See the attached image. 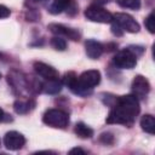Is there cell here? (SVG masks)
Masks as SVG:
<instances>
[{"mask_svg": "<svg viewBox=\"0 0 155 155\" xmlns=\"http://www.w3.org/2000/svg\"><path fill=\"white\" fill-rule=\"evenodd\" d=\"M139 99L133 94H125L115 98L105 121L107 124L132 125L136 116L139 114Z\"/></svg>", "mask_w": 155, "mask_h": 155, "instance_id": "cell-1", "label": "cell"}, {"mask_svg": "<svg viewBox=\"0 0 155 155\" xmlns=\"http://www.w3.org/2000/svg\"><path fill=\"white\" fill-rule=\"evenodd\" d=\"M42 121L50 127L65 128L69 124V116L61 109H48L42 115Z\"/></svg>", "mask_w": 155, "mask_h": 155, "instance_id": "cell-2", "label": "cell"}, {"mask_svg": "<svg viewBox=\"0 0 155 155\" xmlns=\"http://www.w3.org/2000/svg\"><path fill=\"white\" fill-rule=\"evenodd\" d=\"M113 63L116 68H120V69H132L137 64V54L131 48L127 47L125 50L119 51L114 56Z\"/></svg>", "mask_w": 155, "mask_h": 155, "instance_id": "cell-3", "label": "cell"}, {"mask_svg": "<svg viewBox=\"0 0 155 155\" xmlns=\"http://www.w3.org/2000/svg\"><path fill=\"white\" fill-rule=\"evenodd\" d=\"M85 17L91 22L97 23H111L113 15L102 6L91 5L85 10Z\"/></svg>", "mask_w": 155, "mask_h": 155, "instance_id": "cell-4", "label": "cell"}, {"mask_svg": "<svg viewBox=\"0 0 155 155\" xmlns=\"http://www.w3.org/2000/svg\"><path fill=\"white\" fill-rule=\"evenodd\" d=\"M113 22H115L124 31H128V33H138L139 31L138 22L128 13L117 12V13L113 15Z\"/></svg>", "mask_w": 155, "mask_h": 155, "instance_id": "cell-5", "label": "cell"}, {"mask_svg": "<svg viewBox=\"0 0 155 155\" xmlns=\"http://www.w3.org/2000/svg\"><path fill=\"white\" fill-rule=\"evenodd\" d=\"M132 94L137 99H145L148 93L150 92V84L147 78L143 75H137L134 76L132 81Z\"/></svg>", "mask_w": 155, "mask_h": 155, "instance_id": "cell-6", "label": "cell"}, {"mask_svg": "<svg viewBox=\"0 0 155 155\" xmlns=\"http://www.w3.org/2000/svg\"><path fill=\"white\" fill-rule=\"evenodd\" d=\"M48 29L51 30L52 34L57 35V36H62V38H68L73 41H78L80 40V33L79 30L67 27L64 24H58V23H51L48 24Z\"/></svg>", "mask_w": 155, "mask_h": 155, "instance_id": "cell-7", "label": "cell"}, {"mask_svg": "<svg viewBox=\"0 0 155 155\" xmlns=\"http://www.w3.org/2000/svg\"><path fill=\"white\" fill-rule=\"evenodd\" d=\"M78 81L82 87L87 90H93V87L101 82V73L96 69L86 70L80 76H78Z\"/></svg>", "mask_w": 155, "mask_h": 155, "instance_id": "cell-8", "label": "cell"}, {"mask_svg": "<svg viewBox=\"0 0 155 155\" xmlns=\"http://www.w3.org/2000/svg\"><path fill=\"white\" fill-rule=\"evenodd\" d=\"M25 144V138L17 131H10L4 137V145L8 150H18Z\"/></svg>", "mask_w": 155, "mask_h": 155, "instance_id": "cell-9", "label": "cell"}, {"mask_svg": "<svg viewBox=\"0 0 155 155\" xmlns=\"http://www.w3.org/2000/svg\"><path fill=\"white\" fill-rule=\"evenodd\" d=\"M48 11L52 15H58L63 11H67L70 15H74L78 10H76V5L74 0H53Z\"/></svg>", "mask_w": 155, "mask_h": 155, "instance_id": "cell-10", "label": "cell"}, {"mask_svg": "<svg viewBox=\"0 0 155 155\" xmlns=\"http://www.w3.org/2000/svg\"><path fill=\"white\" fill-rule=\"evenodd\" d=\"M34 70L35 73L44 78L45 80H52V79H58V71L52 67V65H48L44 62H35L34 63Z\"/></svg>", "mask_w": 155, "mask_h": 155, "instance_id": "cell-11", "label": "cell"}, {"mask_svg": "<svg viewBox=\"0 0 155 155\" xmlns=\"http://www.w3.org/2000/svg\"><path fill=\"white\" fill-rule=\"evenodd\" d=\"M85 51H86V54H87L88 58L98 59L102 56V53L104 51V47L99 41L90 39V40H86V42H85Z\"/></svg>", "mask_w": 155, "mask_h": 155, "instance_id": "cell-12", "label": "cell"}, {"mask_svg": "<svg viewBox=\"0 0 155 155\" xmlns=\"http://www.w3.org/2000/svg\"><path fill=\"white\" fill-rule=\"evenodd\" d=\"M63 82L59 81L58 79H52V80H46L44 84H41V90L42 92L47 94H56L61 92Z\"/></svg>", "mask_w": 155, "mask_h": 155, "instance_id": "cell-13", "label": "cell"}, {"mask_svg": "<svg viewBox=\"0 0 155 155\" xmlns=\"http://www.w3.org/2000/svg\"><path fill=\"white\" fill-rule=\"evenodd\" d=\"M35 103L31 99H23V98H18L15 103H13V109L17 114H25L28 111H30L34 108Z\"/></svg>", "mask_w": 155, "mask_h": 155, "instance_id": "cell-14", "label": "cell"}, {"mask_svg": "<svg viewBox=\"0 0 155 155\" xmlns=\"http://www.w3.org/2000/svg\"><path fill=\"white\" fill-rule=\"evenodd\" d=\"M140 127L143 131H145L149 134L155 133V119L150 114H145L140 119Z\"/></svg>", "mask_w": 155, "mask_h": 155, "instance_id": "cell-15", "label": "cell"}, {"mask_svg": "<svg viewBox=\"0 0 155 155\" xmlns=\"http://www.w3.org/2000/svg\"><path fill=\"white\" fill-rule=\"evenodd\" d=\"M74 132L78 137H80L82 139H87L93 136V130L84 122H78L74 127Z\"/></svg>", "mask_w": 155, "mask_h": 155, "instance_id": "cell-16", "label": "cell"}, {"mask_svg": "<svg viewBox=\"0 0 155 155\" xmlns=\"http://www.w3.org/2000/svg\"><path fill=\"white\" fill-rule=\"evenodd\" d=\"M51 46L57 50V51H64L67 48V41L62 36H57L54 35L52 39H51Z\"/></svg>", "mask_w": 155, "mask_h": 155, "instance_id": "cell-17", "label": "cell"}, {"mask_svg": "<svg viewBox=\"0 0 155 155\" xmlns=\"http://www.w3.org/2000/svg\"><path fill=\"white\" fill-rule=\"evenodd\" d=\"M117 5L124 8L138 10L140 7V0H116Z\"/></svg>", "mask_w": 155, "mask_h": 155, "instance_id": "cell-18", "label": "cell"}, {"mask_svg": "<svg viewBox=\"0 0 155 155\" xmlns=\"http://www.w3.org/2000/svg\"><path fill=\"white\" fill-rule=\"evenodd\" d=\"M144 24H145V28L149 30V33H151V34L155 33V17H154V12L149 13V16L144 21Z\"/></svg>", "mask_w": 155, "mask_h": 155, "instance_id": "cell-19", "label": "cell"}, {"mask_svg": "<svg viewBox=\"0 0 155 155\" xmlns=\"http://www.w3.org/2000/svg\"><path fill=\"white\" fill-rule=\"evenodd\" d=\"M99 140L102 143H104V144H111L114 142V136L111 133H109V132H104V133H102L99 136Z\"/></svg>", "mask_w": 155, "mask_h": 155, "instance_id": "cell-20", "label": "cell"}, {"mask_svg": "<svg viewBox=\"0 0 155 155\" xmlns=\"http://www.w3.org/2000/svg\"><path fill=\"white\" fill-rule=\"evenodd\" d=\"M11 15V11L8 10V7L4 6V5H0V18H6Z\"/></svg>", "mask_w": 155, "mask_h": 155, "instance_id": "cell-21", "label": "cell"}, {"mask_svg": "<svg viewBox=\"0 0 155 155\" xmlns=\"http://www.w3.org/2000/svg\"><path fill=\"white\" fill-rule=\"evenodd\" d=\"M111 31L115 34V35H117V36H120V35H122V33H124V30L115 23V22H113V25H111Z\"/></svg>", "mask_w": 155, "mask_h": 155, "instance_id": "cell-22", "label": "cell"}, {"mask_svg": "<svg viewBox=\"0 0 155 155\" xmlns=\"http://www.w3.org/2000/svg\"><path fill=\"white\" fill-rule=\"evenodd\" d=\"M69 154H81V155H84V154H86V153H85V150H82L81 148H73L71 150H69Z\"/></svg>", "mask_w": 155, "mask_h": 155, "instance_id": "cell-23", "label": "cell"}, {"mask_svg": "<svg viewBox=\"0 0 155 155\" xmlns=\"http://www.w3.org/2000/svg\"><path fill=\"white\" fill-rule=\"evenodd\" d=\"M109 0H94L93 1V5H97V6H102L104 4H107Z\"/></svg>", "mask_w": 155, "mask_h": 155, "instance_id": "cell-24", "label": "cell"}, {"mask_svg": "<svg viewBox=\"0 0 155 155\" xmlns=\"http://www.w3.org/2000/svg\"><path fill=\"white\" fill-rule=\"evenodd\" d=\"M5 116H6V115H5V113H4V110H2L1 108H0V122L5 120Z\"/></svg>", "mask_w": 155, "mask_h": 155, "instance_id": "cell-25", "label": "cell"}, {"mask_svg": "<svg viewBox=\"0 0 155 155\" xmlns=\"http://www.w3.org/2000/svg\"><path fill=\"white\" fill-rule=\"evenodd\" d=\"M34 1H36V2H44V1H46V0H34Z\"/></svg>", "mask_w": 155, "mask_h": 155, "instance_id": "cell-26", "label": "cell"}, {"mask_svg": "<svg viewBox=\"0 0 155 155\" xmlns=\"http://www.w3.org/2000/svg\"><path fill=\"white\" fill-rule=\"evenodd\" d=\"M0 145H1V140H0Z\"/></svg>", "mask_w": 155, "mask_h": 155, "instance_id": "cell-27", "label": "cell"}, {"mask_svg": "<svg viewBox=\"0 0 155 155\" xmlns=\"http://www.w3.org/2000/svg\"><path fill=\"white\" fill-rule=\"evenodd\" d=\"M0 78H1V74H0Z\"/></svg>", "mask_w": 155, "mask_h": 155, "instance_id": "cell-28", "label": "cell"}]
</instances>
